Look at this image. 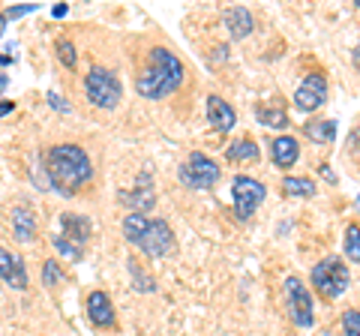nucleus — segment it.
Segmentation results:
<instances>
[{"instance_id": "obj_1", "label": "nucleus", "mask_w": 360, "mask_h": 336, "mask_svg": "<svg viewBox=\"0 0 360 336\" xmlns=\"http://www.w3.org/2000/svg\"><path fill=\"white\" fill-rule=\"evenodd\" d=\"M45 174H49L51 189H58L63 198H72L94 177V165H90L84 148H78V144H54L45 153Z\"/></svg>"}, {"instance_id": "obj_2", "label": "nucleus", "mask_w": 360, "mask_h": 336, "mask_svg": "<svg viewBox=\"0 0 360 336\" xmlns=\"http://www.w3.org/2000/svg\"><path fill=\"white\" fill-rule=\"evenodd\" d=\"M186 78V70L184 63L168 49H150L148 54V66L141 70V75L135 78V91H139L144 99H165L172 96L174 91H180Z\"/></svg>"}, {"instance_id": "obj_3", "label": "nucleus", "mask_w": 360, "mask_h": 336, "mask_svg": "<svg viewBox=\"0 0 360 336\" xmlns=\"http://www.w3.org/2000/svg\"><path fill=\"white\" fill-rule=\"evenodd\" d=\"M123 238L135 243L148 259H162L174 250V231L165 219H148L144 214H127L120 222Z\"/></svg>"}, {"instance_id": "obj_4", "label": "nucleus", "mask_w": 360, "mask_h": 336, "mask_svg": "<svg viewBox=\"0 0 360 336\" xmlns=\"http://www.w3.org/2000/svg\"><path fill=\"white\" fill-rule=\"evenodd\" d=\"M84 93L87 99L94 103L96 108H117L120 105V96H123V87H120V78L111 72V70H103V66H94L87 75H84Z\"/></svg>"}, {"instance_id": "obj_5", "label": "nucleus", "mask_w": 360, "mask_h": 336, "mask_svg": "<svg viewBox=\"0 0 360 336\" xmlns=\"http://www.w3.org/2000/svg\"><path fill=\"white\" fill-rule=\"evenodd\" d=\"M348 283H352V276H348V267L342 259H324L312 267V285L328 300L342 297L348 291Z\"/></svg>"}, {"instance_id": "obj_6", "label": "nucleus", "mask_w": 360, "mask_h": 336, "mask_svg": "<svg viewBox=\"0 0 360 336\" xmlns=\"http://www.w3.org/2000/svg\"><path fill=\"white\" fill-rule=\"evenodd\" d=\"M177 177H180V183L189 186V189H210V186L219 183L222 172H219V165L213 162L210 156H205V153H189V160L180 165Z\"/></svg>"}, {"instance_id": "obj_7", "label": "nucleus", "mask_w": 360, "mask_h": 336, "mask_svg": "<svg viewBox=\"0 0 360 336\" xmlns=\"http://www.w3.org/2000/svg\"><path fill=\"white\" fill-rule=\"evenodd\" d=\"M231 195H234V217L240 222L252 219V214L262 207V201L267 195V186L255 177H246V174H238L231 183Z\"/></svg>"}, {"instance_id": "obj_8", "label": "nucleus", "mask_w": 360, "mask_h": 336, "mask_svg": "<svg viewBox=\"0 0 360 336\" xmlns=\"http://www.w3.org/2000/svg\"><path fill=\"white\" fill-rule=\"evenodd\" d=\"M285 297H288V312H291V318H295V324H300V328H312L315 324L312 297H309L307 285L300 283V276L285 279Z\"/></svg>"}, {"instance_id": "obj_9", "label": "nucleus", "mask_w": 360, "mask_h": 336, "mask_svg": "<svg viewBox=\"0 0 360 336\" xmlns=\"http://www.w3.org/2000/svg\"><path fill=\"white\" fill-rule=\"evenodd\" d=\"M324 99H328V82H324L321 72L307 75L297 84V91H295V105L300 111H307V115H309V111H315V108H321Z\"/></svg>"}, {"instance_id": "obj_10", "label": "nucleus", "mask_w": 360, "mask_h": 336, "mask_svg": "<svg viewBox=\"0 0 360 336\" xmlns=\"http://www.w3.org/2000/svg\"><path fill=\"white\" fill-rule=\"evenodd\" d=\"M60 238L66 243H72L75 250L84 252V246L90 240V219L87 217H78V214H63L60 217Z\"/></svg>"}, {"instance_id": "obj_11", "label": "nucleus", "mask_w": 360, "mask_h": 336, "mask_svg": "<svg viewBox=\"0 0 360 336\" xmlns=\"http://www.w3.org/2000/svg\"><path fill=\"white\" fill-rule=\"evenodd\" d=\"M0 279L6 285H13L15 291H25L27 288V271H25V261L13 255L9 250L0 246Z\"/></svg>"}, {"instance_id": "obj_12", "label": "nucleus", "mask_w": 360, "mask_h": 336, "mask_svg": "<svg viewBox=\"0 0 360 336\" xmlns=\"http://www.w3.org/2000/svg\"><path fill=\"white\" fill-rule=\"evenodd\" d=\"M207 123H213V129H219V132H231L234 123H238V115H234V108L225 103L222 96L210 93L207 96Z\"/></svg>"}, {"instance_id": "obj_13", "label": "nucleus", "mask_w": 360, "mask_h": 336, "mask_svg": "<svg viewBox=\"0 0 360 336\" xmlns=\"http://www.w3.org/2000/svg\"><path fill=\"white\" fill-rule=\"evenodd\" d=\"M87 316L96 328H111L115 324V306H111L105 291H90L87 295Z\"/></svg>"}, {"instance_id": "obj_14", "label": "nucleus", "mask_w": 360, "mask_h": 336, "mask_svg": "<svg viewBox=\"0 0 360 336\" xmlns=\"http://www.w3.org/2000/svg\"><path fill=\"white\" fill-rule=\"evenodd\" d=\"M297 156H300V144L297 138H291V136H279L270 141V160H274L279 168H291L297 162Z\"/></svg>"}, {"instance_id": "obj_15", "label": "nucleus", "mask_w": 360, "mask_h": 336, "mask_svg": "<svg viewBox=\"0 0 360 336\" xmlns=\"http://www.w3.org/2000/svg\"><path fill=\"white\" fill-rule=\"evenodd\" d=\"M225 27H229V37L231 39H243V37H250V33H252L255 18H252L250 9L231 6L229 13H225Z\"/></svg>"}, {"instance_id": "obj_16", "label": "nucleus", "mask_w": 360, "mask_h": 336, "mask_svg": "<svg viewBox=\"0 0 360 336\" xmlns=\"http://www.w3.org/2000/svg\"><path fill=\"white\" fill-rule=\"evenodd\" d=\"M13 231L21 243H30L37 238V214L27 205H15L13 207Z\"/></svg>"}, {"instance_id": "obj_17", "label": "nucleus", "mask_w": 360, "mask_h": 336, "mask_svg": "<svg viewBox=\"0 0 360 336\" xmlns=\"http://www.w3.org/2000/svg\"><path fill=\"white\" fill-rule=\"evenodd\" d=\"M117 201L120 205H127L129 207V214H144V210H150L153 207V189L150 186H144V189H132V193H127V189H120L117 193Z\"/></svg>"}, {"instance_id": "obj_18", "label": "nucleus", "mask_w": 360, "mask_h": 336, "mask_svg": "<svg viewBox=\"0 0 360 336\" xmlns=\"http://www.w3.org/2000/svg\"><path fill=\"white\" fill-rule=\"evenodd\" d=\"M258 144L255 138H238L229 144V150H225V160L229 162H255L258 160Z\"/></svg>"}, {"instance_id": "obj_19", "label": "nucleus", "mask_w": 360, "mask_h": 336, "mask_svg": "<svg viewBox=\"0 0 360 336\" xmlns=\"http://www.w3.org/2000/svg\"><path fill=\"white\" fill-rule=\"evenodd\" d=\"M303 136L315 144H330L336 138V120H309L303 127Z\"/></svg>"}, {"instance_id": "obj_20", "label": "nucleus", "mask_w": 360, "mask_h": 336, "mask_svg": "<svg viewBox=\"0 0 360 336\" xmlns=\"http://www.w3.org/2000/svg\"><path fill=\"white\" fill-rule=\"evenodd\" d=\"M283 195L288 198H312L315 195V183L309 177H285L283 181Z\"/></svg>"}, {"instance_id": "obj_21", "label": "nucleus", "mask_w": 360, "mask_h": 336, "mask_svg": "<svg viewBox=\"0 0 360 336\" xmlns=\"http://www.w3.org/2000/svg\"><path fill=\"white\" fill-rule=\"evenodd\" d=\"M255 117H258V123H262V127H267V129H285L288 127V115L283 108H267V105H262L255 111Z\"/></svg>"}, {"instance_id": "obj_22", "label": "nucleus", "mask_w": 360, "mask_h": 336, "mask_svg": "<svg viewBox=\"0 0 360 336\" xmlns=\"http://www.w3.org/2000/svg\"><path fill=\"white\" fill-rule=\"evenodd\" d=\"M342 250H345V255H348V261H360V226H348L345 228V243H342Z\"/></svg>"}, {"instance_id": "obj_23", "label": "nucleus", "mask_w": 360, "mask_h": 336, "mask_svg": "<svg viewBox=\"0 0 360 336\" xmlns=\"http://www.w3.org/2000/svg\"><path fill=\"white\" fill-rule=\"evenodd\" d=\"M58 283H63L60 264H58V261H45V264H42V285H45V288H54Z\"/></svg>"}, {"instance_id": "obj_24", "label": "nucleus", "mask_w": 360, "mask_h": 336, "mask_svg": "<svg viewBox=\"0 0 360 336\" xmlns=\"http://www.w3.org/2000/svg\"><path fill=\"white\" fill-rule=\"evenodd\" d=\"M58 58H60V63L66 66V70H75L78 54H75V46H72L70 39H60V42H58Z\"/></svg>"}, {"instance_id": "obj_25", "label": "nucleus", "mask_w": 360, "mask_h": 336, "mask_svg": "<svg viewBox=\"0 0 360 336\" xmlns=\"http://www.w3.org/2000/svg\"><path fill=\"white\" fill-rule=\"evenodd\" d=\"M342 333L345 336H360V309H345L342 312Z\"/></svg>"}, {"instance_id": "obj_26", "label": "nucleus", "mask_w": 360, "mask_h": 336, "mask_svg": "<svg viewBox=\"0 0 360 336\" xmlns=\"http://www.w3.org/2000/svg\"><path fill=\"white\" fill-rule=\"evenodd\" d=\"M51 243H54V250H58V252L63 255V259H70V261H78V259H82V255H84L82 250H75L72 243H66V240L60 238V234H58V238H54Z\"/></svg>"}, {"instance_id": "obj_27", "label": "nucleus", "mask_w": 360, "mask_h": 336, "mask_svg": "<svg viewBox=\"0 0 360 336\" xmlns=\"http://www.w3.org/2000/svg\"><path fill=\"white\" fill-rule=\"evenodd\" d=\"M129 273H132V279H135V283H139V291H153V288H156V285L150 283V279L141 273V267L135 264V261H129Z\"/></svg>"}, {"instance_id": "obj_28", "label": "nucleus", "mask_w": 360, "mask_h": 336, "mask_svg": "<svg viewBox=\"0 0 360 336\" xmlns=\"http://www.w3.org/2000/svg\"><path fill=\"white\" fill-rule=\"evenodd\" d=\"M49 105H51L54 111H70V103H66V99H63L60 93H54V91L49 93Z\"/></svg>"}, {"instance_id": "obj_29", "label": "nucleus", "mask_w": 360, "mask_h": 336, "mask_svg": "<svg viewBox=\"0 0 360 336\" xmlns=\"http://www.w3.org/2000/svg\"><path fill=\"white\" fill-rule=\"evenodd\" d=\"M37 6H13V9H4V15L6 18H18V15H27V13H33Z\"/></svg>"}, {"instance_id": "obj_30", "label": "nucleus", "mask_w": 360, "mask_h": 336, "mask_svg": "<svg viewBox=\"0 0 360 336\" xmlns=\"http://www.w3.org/2000/svg\"><path fill=\"white\" fill-rule=\"evenodd\" d=\"M13 108H15V103H13V99H6V103H0V117L13 115Z\"/></svg>"}, {"instance_id": "obj_31", "label": "nucleus", "mask_w": 360, "mask_h": 336, "mask_svg": "<svg viewBox=\"0 0 360 336\" xmlns=\"http://www.w3.org/2000/svg\"><path fill=\"white\" fill-rule=\"evenodd\" d=\"M66 13H70V6H66V4H58V6L51 9V15H54V18H63Z\"/></svg>"}, {"instance_id": "obj_32", "label": "nucleus", "mask_w": 360, "mask_h": 336, "mask_svg": "<svg viewBox=\"0 0 360 336\" xmlns=\"http://www.w3.org/2000/svg\"><path fill=\"white\" fill-rule=\"evenodd\" d=\"M319 172H321V177H328V181H330V183H336V174L330 172V165H321V168H319Z\"/></svg>"}, {"instance_id": "obj_33", "label": "nucleus", "mask_w": 360, "mask_h": 336, "mask_svg": "<svg viewBox=\"0 0 360 336\" xmlns=\"http://www.w3.org/2000/svg\"><path fill=\"white\" fill-rule=\"evenodd\" d=\"M352 63H354V70L360 72V42H357V49L352 51Z\"/></svg>"}, {"instance_id": "obj_34", "label": "nucleus", "mask_w": 360, "mask_h": 336, "mask_svg": "<svg viewBox=\"0 0 360 336\" xmlns=\"http://www.w3.org/2000/svg\"><path fill=\"white\" fill-rule=\"evenodd\" d=\"M352 144H354V150L360 153V127H357V129L352 132Z\"/></svg>"}, {"instance_id": "obj_35", "label": "nucleus", "mask_w": 360, "mask_h": 336, "mask_svg": "<svg viewBox=\"0 0 360 336\" xmlns=\"http://www.w3.org/2000/svg\"><path fill=\"white\" fill-rule=\"evenodd\" d=\"M13 63V54H0V66H9Z\"/></svg>"}, {"instance_id": "obj_36", "label": "nucleus", "mask_w": 360, "mask_h": 336, "mask_svg": "<svg viewBox=\"0 0 360 336\" xmlns=\"http://www.w3.org/2000/svg\"><path fill=\"white\" fill-rule=\"evenodd\" d=\"M6 84H9V78H6L4 72H0V93H4V91H6Z\"/></svg>"}, {"instance_id": "obj_37", "label": "nucleus", "mask_w": 360, "mask_h": 336, "mask_svg": "<svg viewBox=\"0 0 360 336\" xmlns=\"http://www.w3.org/2000/svg\"><path fill=\"white\" fill-rule=\"evenodd\" d=\"M6 21H9V18H6L4 13H0V37H4V30H6Z\"/></svg>"}, {"instance_id": "obj_38", "label": "nucleus", "mask_w": 360, "mask_h": 336, "mask_svg": "<svg viewBox=\"0 0 360 336\" xmlns=\"http://www.w3.org/2000/svg\"><path fill=\"white\" fill-rule=\"evenodd\" d=\"M357 207H360V195H357Z\"/></svg>"}, {"instance_id": "obj_39", "label": "nucleus", "mask_w": 360, "mask_h": 336, "mask_svg": "<svg viewBox=\"0 0 360 336\" xmlns=\"http://www.w3.org/2000/svg\"><path fill=\"white\" fill-rule=\"evenodd\" d=\"M357 6H360V0H357Z\"/></svg>"}]
</instances>
